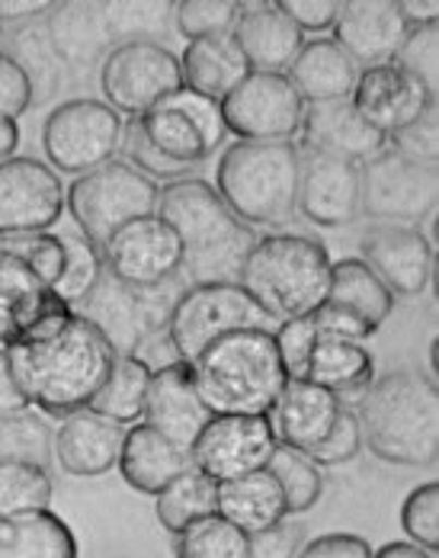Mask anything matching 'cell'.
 I'll list each match as a JSON object with an SVG mask.
<instances>
[{"mask_svg":"<svg viewBox=\"0 0 439 558\" xmlns=\"http://www.w3.org/2000/svg\"><path fill=\"white\" fill-rule=\"evenodd\" d=\"M7 360L26 401L39 414L61 421L90 408L110 379L115 353L87 318L68 308L36 322L26 335L7 343Z\"/></svg>","mask_w":439,"mask_h":558,"instance_id":"cell-1","label":"cell"},{"mask_svg":"<svg viewBox=\"0 0 439 558\" xmlns=\"http://www.w3.org/2000/svg\"><path fill=\"white\" fill-rule=\"evenodd\" d=\"M158 216L180 238V274L190 279V286L237 282L257 234L228 209L209 180L183 177L164 183L158 193Z\"/></svg>","mask_w":439,"mask_h":558,"instance_id":"cell-2","label":"cell"},{"mask_svg":"<svg viewBox=\"0 0 439 558\" xmlns=\"http://www.w3.org/2000/svg\"><path fill=\"white\" fill-rule=\"evenodd\" d=\"M363 447L388 465L424 469L439 456V391L424 369H391L376 376L356 408Z\"/></svg>","mask_w":439,"mask_h":558,"instance_id":"cell-3","label":"cell"},{"mask_svg":"<svg viewBox=\"0 0 439 558\" xmlns=\"http://www.w3.org/2000/svg\"><path fill=\"white\" fill-rule=\"evenodd\" d=\"M190 373L209 414H270L289 383L276 337L267 328L212 340L190 363Z\"/></svg>","mask_w":439,"mask_h":558,"instance_id":"cell-4","label":"cell"},{"mask_svg":"<svg viewBox=\"0 0 439 558\" xmlns=\"http://www.w3.org/2000/svg\"><path fill=\"white\" fill-rule=\"evenodd\" d=\"M330 251L325 241L295 231L257 238L237 282L273 318L289 322L315 315L325 305L330 282Z\"/></svg>","mask_w":439,"mask_h":558,"instance_id":"cell-5","label":"cell"},{"mask_svg":"<svg viewBox=\"0 0 439 558\" xmlns=\"http://www.w3.org/2000/svg\"><path fill=\"white\" fill-rule=\"evenodd\" d=\"M298 142H234L221 151L216 190L247 225H285L295 216Z\"/></svg>","mask_w":439,"mask_h":558,"instance_id":"cell-6","label":"cell"},{"mask_svg":"<svg viewBox=\"0 0 439 558\" xmlns=\"http://www.w3.org/2000/svg\"><path fill=\"white\" fill-rule=\"evenodd\" d=\"M158 193L161 186L155 180L115 158L103 168L74 177L64 190V209L77 225V234H84L94 247H103L122 225L155 216Z\"/></svg>","mask_w":439,"mask_h":558,"instance_id":"cell-7","label":"cell"},{"mask_svg":"<svg viewBox=\"0 0 439 558\" xmlns=\"http://www.w3.org/2000/svg\"><path fill=\"white\" fill-rule=\"evenodd\" d=\"M273 322L241 282H203L183 286L176 295L170 318H167V340L180 363H193L212 340L247 328L276 331Z\"/></svg>","mask_w":439,"mask_h":558,"instance_id":"cell-8","label":"cell"},{"mask_svg":"<svg viewBox=\"0 0 439 558\" xmlns=\"http://www.w3.org/2000/svg\"><path fill=\"white\" fill-rule=\"evenodd\" d=\"M180 292L183 286H176V279L161 282V286H132L112 277L110 270H103V277L97 279L90 295L77 302L71 312L87 318L107 337L115 356H135L148 337L164 331L170 308Z\"/></svg>","mask_w":439,"mask_h":558,"instance_id":"cell-9","label":"cell"},{"mask_svg":"<svg viewBox=\"0 0 439 558\" xmlns=\"http://www.w3.org/2000/svg\"><path fill=\"white\" fill-rule=\"evenodd\" d=\"M125 119L97 97L58 104L42 122L46 165L56 173H90L119 158Z\"/></svg>","mask_w":439,"mask_h":558,"instance_id":"cell-10","label":"cell"},{"mask_svg":"<svg viewBox=\"0 0 439 558\" xmlns=\"http://www.w3.org/2000/svg\"><path fill=\"white\" fill-rule=\"evenodd\" d=\"M437 165L411 161L391 148L359 165V213L376 225L417 228L437 213Z\"/></svg>","mask_w":439,"mask_h":558,"instance_id":"cell-11","label":"cell"},{"mask_svg":"<svg viewBox=\"0 0 439 558\" xmlns=\"http://www.w3.org/2000/svg\"><path fill=\"white\" fill-rule=\"evenodd\" d=\"M183 87L180 58L161 39H129L112 46L100 64L103 104L119 116H145Z\"/></svg>","mask_w":439,"mask_h":558,"instance_id":"cell-12","label":"cell"},{"mask_svg":"<svg viewBox=\"0 0 439 558\" xmlns=\"http://www.w3.org/2000/svg\"><path fill=\"white\" fill-rule=\"evenodd\" d=\"M219 107L237 142H295L305 116V100L289 77L270 71H251Z\"/></svg>","mask_w":439,"mask_h":558,"instance_id":"cell-13","label":"cell"},{"mask_svg":"<svg viewBox=\"0 0 439 558\" xmlns=\"http://www.w3.org/2000/svg\"><path fill=\"white\" fill-rule=\"evenodd\" d=\"M276 444L270 414H212L190 447V459L206 478L231 482L267 469Z\"/></svg>","mask_w":439,"mask_h":558,"instance_id":"cell-14","label":"cell"},{"mask_svg":"<svg viewBox=\"0 0 439 558\" xmlns=\"http://www.w3.org/2000/svg\"><path fill=\"white\" fill-rule=\"evenodd\" d=\"M64 213V183L39 158L0 161V238L52 231Z\"/></svg>","mask_w":439,"mask_h":558,"instance_id":"cell-15","label":"cell"},{"mask_svg":"<svg viewBox=\"0 0 439 558\" xmlns=\"http://www.w3.org/2000/svg\"><path fill=\"white\" fill-rule=\"evenodd\" d=\"M103 267L132 286H161L180 277L183 247L170 225L155 213L122 225L100 247Z\"/></svg>","mask_w":439,"mask_h":558,"instance_id":"cell-16","label":"cell"},{"mask_svg":"<svg viewBox=\"0 0 439 558\" xmlns=\"http://www.w3.org/2000/svg\"><path fill=\"white\" fill-rule=\"evenodd\" d=\"M359 260L382 279L394 299L424 295L437 277L434 241L407 225H373L359 238Z\"/></svg>","mask_w":439,"mask_h":558,"instance_id":"cell-17","label":"cell"},{"mask_svg":"<svg viewBox=\"0 0 439 558\" xmlns=\"http://www.w3.org/2000/svg\"><path fill=\"white\" fill-rule=\"evenodd\" d=\"M302 148V145H298ZM295 213H302L312 225L343 228L353 225L359 213V165L302 148L298 158V193Z\"/></svg>","mask_w":439,"mask_h":558,"instance_id":"cell-18","label":"cell"},{"mask_svg":"<svg viewBox=\"0 0 439 558\" xmlns=\"http://www.w3.org/2000/svg\"><path fill=\"white\" fill-rule=\"evenodd\" d=\"M125 440V427L94 408H81L61 417L52 437V459L64 475L74 478H100L119 465V452Z\"/></svg>","mask_w":439,"mask_h":558,"instance_id":"cell-19","label":"cell"},{"mask_svg":"<svg viewBox=\"0 0 439 558\" xmlns=\"http://www.w3.org/2000/svg\"><path fill=\"white\" fill-rule=\"evenodd\" d=\"M350 100H353L356 112L373 129H379L385 138L439 104L437 97H430L414 77H407L401 68H394L388 61L359 71V81H356Z\"/></svg>","mask_w":439,"mask_h":558,"instance_id":"cell-20","label":"cell"},{"mask_svg":"<svg viewBox=\"0 0 439 558\" xmlns=\"http://www.w3.org/2000/svg\"><path fill=\"white\" fill-rule=\"evenodd\" d=\"M209 417L212 414L206 411L193 386L190 363H170L151 373V386L142 411V421L148 427H155L170 444L190 452L199 430L209 424Z\"/></svg>","mask_w":439,"mask_h":558,"instance_id":"cell-21","label":"cell"},{"mask_svg":"<svg viewBox=\"0 0 439 558\" xmlns=\"http://www.w3.org/2000/svg\"><path fill=\"white\" fill-rule=\"evenodd\" d=\"M298 145L363 165L388 148V138L379 129H373L346 97V100H328V104H305Z\"/></svg>","mask_w":439,"mask_h":558,"instance_id":"cell-22","label":"cell"},{"mask_svg":"<svg viewBox=\"0 0 439 558\" xmlns=\"http://www.w3.org/2000/svg\"><path fill=\"white\" fill-rule=\"evenodd\" d=\"M231 43L247 58L251 71H270L285 74L289 64L305 46V36L295 29V23L270 0H251L241 3V13L231 26Z\"/></svg>","mask_w":439,"mask_h":558,"instance_id":"cell-23","label":"cell"},{"mask_svg":"<svg viewBox=\"0 0 439 558\" xmlns=\"http://www.w3.org/2000/svg\"><path fill=\"white\" fill-rule=\"evenodd\" d=\"M330 29V39L359 68H373L394 56L398 43L407 33V23L401 20L394 0H350L340 3Z\"/></svg>","mask_w":439,"mask_h":558,"instance_id":"cell-24","label":"cell"},{"mask_svg":"<svg viewBox=\"0 0 439 558\" xmlns=\"http://www.w3.org/2000/svg\"><path fill=\"white\" fill-rule=\"evenodd\" d=\"M305 379L333 391L340 408L356 411L376 383V356L356 340L318 335L308 353Z\"/></svg>","mask_w":439,"mask_h":558,"instance_id":"cell-25","label":"cell"},{"mask_svg":"<svg viewBox=\"0 0 439 558\" xmlns=\"http://www.w3.org/2000/svg\"><path fill=\"white\" fill-rule=\"evenodd\" d=\"M337 414L340 404L333 391L321 389L308 379H289L276 398L270 421H273L276 440L282 447L312 452L330 434Z\"/></svg>","mask_w":439,"mask_h":558,"instance_id":"cell-26","label":"cell"},{"mask_svg":"<svg viewBox=\"0 0 439 558\" xmlns=\"http://www.w3.org/2000/svg\"><path fill=\"white\" fill-rule=\"evenodd\" d=\"M193 469V459L186 449L170 444L145 421H135L125 430L122 452H119V475L122 482L138 495H161L167 485Z\"/></svg>","mask_w":439,"mask_h":558,"instance_id":"cell-27","label":"cell"},{"mask_svg":"<svg viewBox=\"0 0 439 558\" xmlns=\"http://www.w3.org/2000/svg\"><path fill=\"white\" fill-rule=\"evenodd\" d=\"M359 71L363 68L330 36H315V39H305L302 52L289 64L285 77L305 104H328V100L353 97Z\"/></svg>","mask_w":439,"mask_h":558,"instance_id":"cell-28","label":"cell"},{"mask_svg":"<svg viewBox=\"0 0 439 558\" xmlns=\"http://www.w3.org/2000/svg\"><path fill=\"white\" fill-rule=\"evenodd\" d=\"M68 312L49 282L36 277L23 260L0 254V347L23 337L36 322Z\"/></svg>","mask_w":439,"mask_h":558,"instance_id":"cell-29","label":"cell"},{"mask_svg":"<svg viewBox=\"0 0 439 558\" xmlns=\"http://www.w3.org/2000/svg\"><path fill=\"white\" fill-rule=\"evenodd\" d=\"M46 39L49 49L74 68H90L100 56H110L115 46L100 3H56L49 10Z\"/></svg>","mask_w":439,"mask_h":558,"instance_id":"cell-30","label":"cell"},{"mask_svg":"<svg viewBox=\"0 0 439 558\" xmlns=\"http://www.w3.org/2000/svg\"><path fill=\"white\" fill-rule=\"evenodd\" d=\"M216 513L234 523L241 533H260L270 530L279 520H285V498L282 488L270 475V469H257L251 475L219 482V498H216Z\"/></svg>","mask_w":439,"mask_h":558,"instance_id":"cell-31","label":"cell"},{"mask_svg":"<svg viewBox=\"0 0 439 558\" xmlns=\"http://www.w3.org/2000/svg\"><path fill=\"white\" fill-rule=\"evenodd\" d=\"M180 74H183V87L221 104L251 74V64L231 43V36H216V39L186 43L180 56Z\"/></svg>","mask_w":439,"mask_h":558,"instance_id":"cell-32","label":"cell"},{"mask_svg":"<svg viewBox=\"0 0 439 558\" xmlns=\"http://www.w3.org/2000/svg\"><path fill=\"white\" fill-rule=\"evenodd\" d=\"M0 558H81V549L56 510H26L0 517Z\"/></svg>","mask_w":439,"mask_h":558,"instance_id":"cell-33","label":"cell"},{"mask_svg":"<svg viewBox=\"0 0 439 558\" xmlns=\"http://www.w3.org/2000/svg\"><path fill=\"white\" fill-rule=\"evenodd\" d=\"M325 305H333V308L359 318L373 331H379L388 322V315L394 312V295L359 257H343V260L330 264Z\"/></svg>","mask_w":439,"mask_h":558,"instance_id":"cell-34","label":"cell"},{"mask_svg":"<svg viewBox=\"0 0 439 558\" xmlns=\"http://www.w3.org/2000/svg\"><path fill=\"white\" fill-rule=\"evenodd\" d=\"M151 373L155 369L138 356H115L110 379L103 383V389L97 391L90 408L97 414L115 421V424H122V427L142 421L148 386H151Z\"/></svg>","mask_w":439,"mask_h":558,"instance_id":"cell-35","label":"cell"},{"mask_svg":"<svg viewBox=\"0 0 439 558\" xmlns=\"http://www.w3.org/2000/svg\"><path fill=\"white\" fill-rule=\"evenodd\" d=\"M138 119H142V129H145L148 142L164 155L167 161L183 165V168H196V165H203L209 158L199 129L190 122L186 112L176 110L170 100H161L158 107H151Z\"/></svg>","mask_w":439,"mask_h":558,"instance_id":"cell-36","label":"cell"},{"mask_svg":"<svg viewBox=\"0 0 439 558\" xmlns=\"http://www.w3.org/2000/svg\"><path fill=\"white\" fill-rule=\"evenodd\" d=\"M155 517L170 536H176L186 523L216 513L219 482L206 478L199 469H186L167 485L161 495H155Z\"/></svg>","mask_w":439,"mask_h":558,"instance_id":"cell-37","label":"cell"},{"mask_svg":"<svg viewBox=\"0 0 439 558\" xmlns=\"http://www.w3.org/2000/svg\"><path fill=\"white\" fill-rule=\"evenodd\" d=\"M267 469H270V475L282 488L285 513H292V517L295 513H308L315 504L325 498V475H321V469L302 449L276 444Z\"/></svg>","mask_w":439,"mask_h":558,"instance_id":"cell-38","label":"cell"},{"mask_svg":"<svg viewBox=\"0 0 439 558\" xmlns=\"http://www.w3.org/2000/svg\"><path fill=\"white\" fill-rule=\"evenodd\" d=\"M56 498V482L49 465L26 459H0V517L49 510Z\"/></svg>","mask_w":439,"mask_h":558,"instance_id":"cell-39","label":"cell"},{"mask_svg":"<svg viewBox=\"0 0 439 558\" xmlns=\"http://www.w3.org/2000/svg\"><path fill=\"white\" fill-rule=\"evenodd\" d=\"M176 558H247V533L228 523L219 513L186 523L173 536Z\"/></svg>","mask_w":439,"mask_h":558,"instance_id":"cell-40","label":"cell"},{"mask_svg":"<svg viewBox=\"0 0 439 558\" xmlns=\"http://www.w3.org/2000/svg\"><path fill=\"white\" fill-rule=\"evenodd\" d=\"M58 238L64 247V267H61V277L52 282V292L61 305L74 308L77 302H84L90 295V289L97 286V279L103 277L107 267H103L100 247H94L84 234L64 231Z\"/></svg>","mask_w":439,"mask_h":558,"instance_id":"cell-41","label":"cell"},{"mask_svg":"<svg viewBox=\"0 0 439 558\" xmlns=\"http://www.w3.org/2000/svg\"><path fill=\"white\" fill-rule=\"evenodd\" d=\"M56 427L36 408L0 417V459H26L49 465Z\"/></svg>","mask_w":439,"mask_h":558,"instance_id":"cell-42","label":"cell"},{"mask_svg":"<svg viewBox=\"0 0 439 558\" xmlns=\"http://www.w3.org/2000/svg\"><path fill=\"white\" fill-rule=\"evenodd\" d=\"M388 64L401 68L407 77H414L430 97L439 100V20L424 26H407Z\"/></svg>","mask_w":439,"mask_h":558,"instance_id":"cell-43","label":"cell"},{"mask_svg":"<svg viewBox=\"0 0 439 558\" xmlns=\"http://www.w3.org/2000/svg\"><path fill=\"white\" fill-rule=\"evenodd\" d=\"M241 13L237 0H180L173 3V26L186 43L228 36Z\"/></svg>","mask_w":439,"mask_h":558,"instance_id":"cell-44","label":"cell"},{"mask_svg":"<svg viewBox=\"0 0 439 558\" xmlns=\"http://www.w3.org/2000/svg\"><path fill=\"white\" fill-rule=\"evenodd\" d=\"M119 155L125 165L145 173L148 180H155L158 186L173 183V180H183V177H193V168H183V165H173L167 161L164 155L148 142L145 129H142V119H125V129H122V145H119Z\"/></svg>","mask_w":439,"mask_h":558,"instance_id":"cell-45","label":"cell"},{"mask_svg":"<svg viewBox=\"0 0 439 558\" xmlns=\"http://www.w3.org/2000/svg\"><path fill=\"white\" fill-rule=\"evenodd\" d=\"M0 254L23 260L42 282H56L64 267V247L61 238L52 231H29V234H13L0 238Z\"/></svg>","mask_w":439,"mask_h":558,"instance_id":"cell-46","label":"cell"},{"mask_svg":"<svg viewBox=\"0 0 439 558\" xmlns=\"http://www.w3.org/2000/svg\"><path fill=\"white\" fill-rule=\"evenodd\" d=\"M401 530L407 543L437 553L439 549V482L417 485L401 504Z\"/></svg>","mask_w":439,"mask_h":558,"instance_id":"cell-47","label":"cell"},{"mask_svg":"<svg viewBox=\"0 0 439 558\" xmlns=\"http://www.w3.org/2000/svg\"><path fill=\"white\" fill-rule=\"evenodd\" d=\"M276 347H279V360L285 366L289 379H305V366H308V353L318 340V325L315 315H302V318H289L276 325Z\"/></svg>","mask_w":439,"mask_h":558,"instance_id":"cell-48","label":"cell"},{"mask_svg":"<svg viewBox=\"0 0 439 558\" xmlns=\"http://www.w3.org/2000/svg\"><path fill=\"white\" fill-rule=\"evenodd\" d=\"M359 449H363L359 417H356V411L340 408V414H337V421H333L328 437L312 449V452H305V456H308L318 469H333V465L353 462V459L359 456Z\"/></svg>","mask_w":439,"mask_h":558,"instance_id":"cell-49","label":"cell"},{"mask_svg":"<svg viewBox=\"0 0 439 558\" xmlns=\"http://www.w3.org/2000/svg\"><path fill=\"white\" fill-rule=\"evenodd\" d=\"M391 151L420 161V165H437L439 158V104L430 107L424 116H417L414 122H407L404 129L388 135Z\"/></svg>","mask_w":439,"mask_h":558,"instance_id":"cell-50","label":"cell"},{"mask_svg":"<svg viewBox=\"0 0 439 558\" xmlns=\"http://www.w3.org/2000/svg\"><path fill=\"white\" fill-rule=\"evenodd\" d=\"M164 100H170L176 110H183L190 116V122L199 129V135H203V142H206V151L216 155L221 145H224V138H228V129H224L219 104L209 100V97H203V94H193L190 87H180L176 94H170Z\"/></svg>","mask_w":439,"mask_h":558,"instance_id":"cell-51","label":"cell"},{"mask_svg":"<svg viewBox=\"0 0 439 558\" xmlns=\"http://www.w3.org/2000/svg\"><path fill=\"white\" fill-rule=\"evenodd\" d=\"M33 81L16 56L0 52V119L16 122L23 112L33 107Z\"/></svg>","mask_w":439,"mask_h":558,"instance_id":"cell-52","label":"cell"},{"mask_svg":"<svg viewBox=\"0 0 439 558\" xmlns=\"http://www.w3.org/2000/svg\"><path fill=\"white\" fill-rule=\"evenodd\" d=\"M305 546V530L295 520H279L270 530L247 536V558H295Z\"/></svg>","mask_w":439,"mask_h":558,"instance_id":"cell-53","label":"cell"},{"mask_svg":"<svg viewBox=\"0 0 439 558\" xmlns=\"http://www.w3.org/2000/svg\"><path fill=\"white\" fill-rule=\"evenodd\" d=\"M279 10L295 23V29L305 33H325L333 26L340 3L337 0H279Z\"/></svg>","mask_w":439,"mask_h":558,"instance_id":"cell-54","label":"cell"},{"mask_svg":"<svg viewBox=\"0 0 439 558\" xmlns=\"http://www.w3.org/2000/svg\"><path fill=\"white\" fill-rule=\"evenodd\" d=\"M295 558H373V546L356 533H325L305 543Z\"/></svg>","mask_w":439,"mask_h":558,"instance_id":"cell-55","label":"cell"},{"mask_svg":"<svg viewBox=\"0 0 439 558\" xmlns=\"http://www.w3.org/2000/svg\"><path fill=\"white\" fill-rule=\"evenodd\" d=\"M52 7V0H0V26L36 23L39 16H49Z\"/></svg>","mask_w":439,"mask_h":558,"instance_id":"cell-56","label":"cell"},{"mask_svg":"<svg viewBox=\"0 0 439 558\" xmlns=\"http://www.w3.org/2000/svg\"><path fill=\"white\" fill-rule=\"evenodd\" d=\"M26 408H33V404L26 401L20 383L13 379V369H10V360H7V347H0V417L26 411Z\"/></svg>","mask_w":439,"mask_h":558,"instance_id":"cell-57","label":"cell"},{"mask_svg":"<svg viewBox=\"0 0 439 558\" xmlns=\"http://www.w3.org/2000/svg\"><path fill=\"white\" fill-rule=\"evenodd\" d=\"M398 13L407 26H424V23H434L439 20V3L437 0H398Z\"/></svg>","mask_w":439,"mask_h":558,"instance_id":"cell-58","label":"cell"},{"mask_svg":"<svg viewBox=\"0 0 439 558\" xmlns=\"http://www.w3.org/2000/svg\"><path fill=\"white\" fill-rule=\"evenodd\" d=\"M373 558H437V553H427V549H420V546H414V543H385L379 546Z\"/></svg>","mask_w":439,"mask_h":558,"instance_id":"cell-59","label":"cell"},{"mask_svg":"<svg viewBox=\"0 0 439 558\" xmlns=\"http://www.w3.org/2000/svg\"><path fill=\"white\" fill-rule=\"evenodd\" d=\"M20 148V122L0 119V161L13 158Z\"/></svg>","mask_w":439,"mask_h":558,"instance_id":"cell-60","label":"cell"},{"mask_svg":"<svg viewBox=\"0 0 439 558\" xmlns=\"http://www.w3.org/2000/svg\"><path fill=\"white\" fill-rule=\"evenodd\" d=\"M437 353H439V340L430 337V347H427V376L437 379Z\"/></svg>","mask_w":439,"mask_h":558,"instance_id":"cell-61","label":"cell"}]
</instances>
